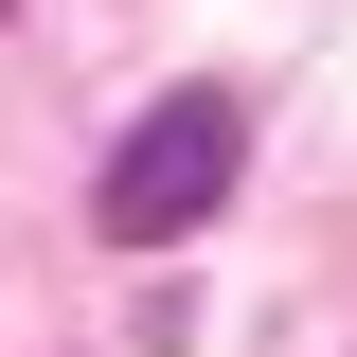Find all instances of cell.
<instances>
[{
	"label": "cell",
	"mask_w": 357,
	"mask_h": 357,
	"mask_svg": "<svg viewBox=\"0 0 357 357\" xmlns=\"http://www.w3.org/2000/svg\"><path fill=\"white\" fill-rule=\"evenodd\" d=\"M232 161H250V107H232V89H161V107L107 143V178H89V232H107V250H178V232L232 197Z\"/></svg>",
	"instance_id": "1"
}]
</instances>
